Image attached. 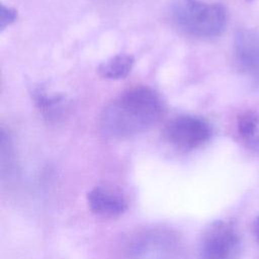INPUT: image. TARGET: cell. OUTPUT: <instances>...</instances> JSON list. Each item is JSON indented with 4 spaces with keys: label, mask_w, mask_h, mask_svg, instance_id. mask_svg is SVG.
<instances>
[{
    "label": "cell",
    "mask_w": 259,
    "mask_h": 259,
    "mask_svg": "<svg viewBox=\"0 0 259 259\" xmlns=\"http://www.w3.org/2000/svg\"><path fill=\"white\" fill-rule=\"evenodd\" d=\"M163 112L164 104L158 92L147 86L134 87L105 106L99 125L102 134L108 138H130L155 125Z\"/></svg>",
    "instance_id": "6da1fadb"
},
{
    "label": "cell",
    "mask_w": 259,
    "mask_h": 259,
    "mask_svg": "<svg viewBox=\"0 0 259 259\" xmlns=\"http://www.w3.org/2000/svg\"><path fill=\"white\" fill-rule=\"evenodd\" d=\"M170 17L179 30L197 38L219 36L227 24L224 5L201 0H173Z\"/></svg>",
    "instance_id": "7a4b0ae2"
},
{
    "label": "cell",
    "mask_w": 259,
    "mask_h": 259,
    "mask_svg": "<svg viewBox=\"0 0 259 259\" xmlns=\"http://www.w3.org/2000/svg\"><path fill=\"white\" fill-rule=\"evenodd\" d=\"M242 241L236 227L227 221L208 225L199 240L198 259H239Z\"/></svg>",
    "instance_id": "3957f363"
},
{
    "label": "cell",
    "mask_w": 259,
    "mask_h": 259,
    "mask_svg": "<svg viewBox=\"0 0 259 259\" xmlns=\"http://www.w3.org/2000/svg\"><path fill=\"white\" fill-rule=\"evenodd\" d=\"M212 135L210 123L204 118L181 114L170 119L164 127V137L175 148L184 151L197 149L204 145Z\"/></svg>",
    "instance_id": "277c9868"
},
{
    "label": "cell",
    "mask_w": 259,
    "mask_h": 259,
    "mask_svg": "<svg viewBox=\"0 0 259 259\" xmlns=\"http://www.w3.org/2000/svg\"><path fill=\"white\" fill-rule=\"evenodd\" d=\"M86 198L90 210L101 218H117L127 209L125 195L112 184L101 183L94 186L88 191Z\"/></svg>",
    "instance_id": "5b68a950"
},
{
    "label": "cell",
    "mask_w": 259,
    "mask_h": 259,
    "mask_svg": "<svg viewBox=\"0 0 259 259\" xmlns=\"http://www.w3.org/2000/svg\"><path fill=\"white\" fill-rule=\"evenodd\" d=\"M235 60L241 71L255 86H259V32L254 29H240L234 39Z\"/></svg>",
    "instance_id": "8992f818"
},
{
    "label": "cell",
    "mask_w": 259,
    "mask_h": 259,
    "mask_svg": "<svg viewBox=\"0 0 259 259\" xmlns=\"http://www.w3.org/2000/svg\"><path fill=\"white\" fill-rule=\"evenodd\" d=\"M31 93L37 108L49 119H57L66 108V98L63 95L50 93L39 86L33 88Z\"/></svg>",
    "instance_id": "52a82bcc"
},
{
    "label": "cell",
    "mask_w": 259,
    "mask_h": 259,
    "mask_svg": "<svg viewBox=\"0 0 259 259\" xmlns=\"http://www.w3.org/2000/svg\"><path fill=\"white\" fill-rule=\"evenodd\" d=\"M135 59L128 54H117L99 64L98 74L107 80L125 78L134 67Z\"/></svg>",
    "instance_id": "ba28073f"
},
{
    "label": "cell",
    "mask_w": 259,
    "mask_h": 259,
    "mask_svg": "<svg viewBox=\"0 0 259 259\" xmlns=\"http://www.w3.org/2000/svg\"><path fill=\"white\" fill-rule=\"evenodd\" d=\"M237 128L241 140L253 151H259V113L247 110L238 117Z\"/></svg>",
    "instance_id": "9c48e42d"
},
{
    "label": "cell",
    "mask_w": 259,
    "mask_h": 259,
    "mask_svg": "<svg viewBox=\"0 0 259 259\" xmlns=\"http://www.w3.org/2000/svg\"><path fill=\"white\" fill-rule=\"evenodd\" d=\"M17 18V12L11 7H7L5 5H1L0 9V27L1 30L4 29L7 25L13 23Z\"/></svg>",
    "instance_id": "30bf717a"
},
{
    "label": "cell",
    "mask_w": 259,
    "mask_h": 259,
    "mask_svg": "<svg viewBox=\"0 0 259 259\" xmlns=\"http://www.w3.org/2000/svg\"><path fill=\"white\" fill-rule=\"evenodd\" d=\"M253 230H254V235L256 239L259 241V217L255 220L254 225H253Z\"/></svg>",
    "instance_id": "8fae6325"
}]
</instances>
